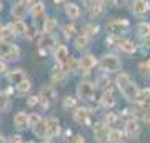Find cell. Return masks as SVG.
<instances>
[{
	"label": "cell",
	"instance_id": "1",
	"mask_svg": "<svg viewBox=\"0 0 150 143\" xmlns=\"http://www.w3.org/2000/svg\"><path fill=\"white\" fill-rule=\"evenodd\" d=\"M117 87L129 101H135L139 90H137V85L134 83V80L130 78L127 73H120L117 77Z\"/></svg>",
	"mask_w": 150,
	"mask_h": 143
},
{
	"label": "cell",
	"instance_id": "2",
	"mask_svg": "<svg viewBox=\"0 0 150 143\" xmlns=\"http://www.w3.org/2000/svg\"><path fill=\"white\" fill-rule=\"evenodd\" d=\"M20 50L13 43H0V58L5 60H18Z\"/></svg>",
	"mask_w": 150,
	"mask_h": 143
},
{
	"label": "cell",
	"instance_id": "3",
	"mask_svg": "<svg viewBox=\"0 0 150 143\" xmlns=\"http://www.w3.org/2000/svg\"><path fill=\"white\" fill-rule=\"evenodd\" d=\"M93 92H95V88H93V85L90 82H80V83L77 85V95L82 100L90 101L93 98Z\"/></svg>",
	"mask_w": 150,
	"mask_h": 143
},
{
	"label": "cell",
	"instance_id": "4",
	"mask_svg": "<svg viewBox=\"0 0 150 143\" xmlns=\"http://www.w3.org/2000/svg\"><path fill=\"white\" fill-rule=\"evenodd\" d=\"M100 67L105 72H117L120 68V60L115 55H105L102 58V62H100Z\"/></svg>",
	"mask_w": 150,
	"mask_h": 143
},
{
	"label": "cell",
	"instance_id": "5",
	"mask_svg": "<svg viewBox=\"0 0 150 143\" xmlns=\"http://www.w3.org/2000/svg\"><path fill=\"white\" fill-rule=\"evenodd\" d=\"M93 138H95L97 143L108 142V128L105 123H95V127H93Z\"/></svg>",
	"mask_w": 150,
	"mask_h": 143
},
{
	"label": "cell",
	"instance_id": "6",
	"mask_svg": "<svg viewBox=\"0 0 150 143\" xmlns=\"http://www.w3.org/2000/svg\"><path fill=\"white\" fill-rule=\"evenodd\" d=\"M55 60H57V63L60 65V67H64V68H67V63H69V50H67V47L65 45H57V48H55ZM69 72V70H67Z\"/></svg>",
	"mask_w": 150,
	"mask_h": 143
},
{
	"label": "cell",
	"instance_id": "7",
	"mask_svg": "<svg viewBox=\"0 0 150 143\" xmlns=\"http://www.w3.org/2000/svg\"><path fill=\"white\" fill-rule=\"evenodd\" d=\"M74 120L79 125H92V118H90V111L88 108H77L74 111Z\"/></svg>",
	"mask_w": 150,
	"mask_h": 143
},
{
	"label": "cell",
	"instance_id": "8",
	"mask_svg": "<svg viewBox=\"0 0 150 143\" xmlns=\"http://www.w3.org/2000/svg\"><path fill=\"white\" fill-rule=\"evenodd\" d=\"M130 22L129 20H122V18H117V20H112L107 23V30L112 32V35H117V33L123 32L125 28H129Z\"/></svg>",
	"mask_w": 150,
	"mask_h": 143
},
{
	"label": "cell",
	"instance_id": "9",
	"mask_svg": "<svg viewBox=\"0 0 150 143\" xmlns=\"http://www.w3.org/2000/svg\"><path fill=\"white\" fill-rule=\"evenodd\" d=\"M28 4H32V0H22L18 4L12 7V17L17 18V20H22L23 17L27 15V5Z\"/></svg>",
	"mask_w": 150,
	"mask_h": 143
},
{
	"label": "cell",
	"instance_id": "10",
	"mask_svg": "<svg viewBox=\"0 0 150 143\" xmlns=\"http://www.w3.org/2000/svg\"><path fill=\"white\" fill-rule=\"evenodd\" d=\"M95 65H97L95 57H93L92 53H87V55H83V57H82L80 63H79V68H80L83 73H88V72H90Z\"/></svg>",
	"mask_w": 150,
	"mask_h": 143
},
{
	"label": "cell",
	"instance_id": "11",
	"mask_svg": "<svg viewBox=\"0 0 150 143\" xmlns=\"http://www.w3.org/2000/svg\"><path fill=\"white\" fill-rule=\"evenodd\" d=\"M55 95H57V92H55L54 87H50V85H45V87H42V90H40V97L38 98H42V105L47 106L48 101H52L55 98Z\"/></svg>",
	"mask_w": 150,
	"mask_h": 143
},
{
	"label": "cell",
	"instance_id": "12",
	"mask_svg": "<svg viewBox=\"0 0 150 143\" xmlns=\"http://www.w3.org/2000/svg\"><path fill=\"white\" fill-rule=\"evenodd\" d=\"M47 122V137L48 140H52V138L55 137H59V133H60V125H59V120L57 118H48V120H45Z\"/></svg>",
	"mask_w": 150,
	"mask_h": 143
},
{
	"label": "cell",
	"instance_id": "13",
	"mask_svg": "<svg viewBox=\"0 0 150 143\" xmlns=\"http://www.w3.org/2000/svg\"><path fill=\"white\" fill-rule=\"evenodd\" d=\"M149 10H150V4L147 0H134V4H132V12H134L135 15L142 17Z\"/></svg>",
	"mask_w": 150,
	"mask_h": 143
},
{
	"label": "cell",
	"instance_id": "14",
	"mask_svg": "<svg viewBox=\"0 0 150 143\" xmlns=\"http://www.w3.org/2000/svg\"><path fill=\"white\" fill-rule=\"evenodd\" d=\"M125 133L129 138H137L140 135V125L137 123L135 118H130L129 122L125 123Z\"/></svg>",
	"mask_w": 150,
	"mask_h": 143
},
{
	"label": "cell",
	"instance_id": "15",
	"mask_svg": "<svg viewBox=\"0 0 150 143\" xmlns=\"http://www.w3.org/2000/svg\"><path fill=\"white\" fill-rule=\"evenodd\" d=\"M15 33L12 30V27H2V30H0V43H13L15 40Z\"/></svg>",
	"mask_w": 150,
	"mask_h": 143
},
{
	"label": "cell",
	"instance_id": "16",
	"mask_svg": "<svg viewBox=\"0 0 150 143\" xmlns=\"http://www.w3.org/2000/svg\"><path fill=\"white\" fill-rule=\"evenodd\" d=\"M135 101L139 103L140 106H149L150 105V88H144L137 93V98Z\"/></svg>",
	"mask_w": 150,
	"mask_h": 143
},
{
	"label": "cell",
	"instance_id": "17",
	"mask_svg": "<svg viewBox=\"0 0 150 143\" xmlns=\"http://www.w3.org/2000/svg\"><path fill=\"white\" fill-rule=\"evenodd\" d=\"M100 103H102L105 108H112V106L115 105V97H113V92L110 90V88H107V90L103 92L102 98H100Z\"/></svg>",
	"mask_w": 150,
	"mask_h": 143
},
{
	"label": "cell",
	"instance_id": "18",
	"mask_svg": "<svg viewBox=\"0 0 150 143\" xmlns=\"http://www.w3.org/2000/svg\"><path fill=\"white\" fill-rule=\"evenodd\" d=\"M32 130H33V133H35L38 138H45L47 137V122L40 118V120L32 127Z\"/></svg>",
	"mask_w": 150,
	"mask_h": 143
},
{
	"label": "cell",
	"instance_id": "19",
	"mask_svg": "<svg viewBox=\"0 0 150 143\" xmlns=\"http://www.w3.org/2000/svg\"><path fill=\"white\" fill-rule=\"evenodd\" d=\"M13 123H15V127L18 130H25L28 127V118H27V113H23V111H18L13 118Z\"/></svg>",
	"mask_w": 150,
	"mask_h": 143
},
{
	"label": "cell",
	"instance_id": "20",
	"mask_svg": "<svg viewBox=\"0 0 150 143\" xmlns=\"http://www.w3.org/2000/svg\"><path fill=\"white\" fill-rule=\"evenodd\" d=\"M103 4L102 2H100V0H93V2H92V5L88 7V12H90V15L92 17H102L103 15Z\"/></svg>",
	"mask_w": 150,
	"mask_h": 143
},
{
	"label": "cell",
	"instance_id": "21",
	"mask_svg": "<svg viewBox=\"0 0 150 143\" xmlns=\"http://www.w3.org/2000/svg\"><path fill=\"white\" fill-rule=\"evenodd\" d=\"M65 13L69 18L72 20H79V17H80V8L75 5V4H65Z\"/></svg>",
	"mask_w": 150,
	"mask_h": 143
},
{
	"label": "cell",
	"instance_id": "22",
	"mask_svg": "<svg viewBox=\"0 0 150 143\" xmlns=\"http://www.w3.org/2000/svg\"><path fill=\"white\" fill-rule=\"evenodd\" d=\"M23 78H25V73H23V70H12L10 73H8V82H10V83H13L15 87L20 83Z\"/></svg>",
	"mask_w": 150,
	"mask_h": 143
},
{
	"label": "cell",
	"instance_id": "23",
	"mask_svg": "<svg viewBox=\"0 0 150 143\" xmlns=\"http://www.w3.org/2000/svg\"><path fill=\"white\" fill-rule=\"evenodd\" d=\"M55 45V37L52 33H43L40 37V48H52Z\"/></svg>",
	"mask_w": 150,
	"mask_h": 143
},
{
	"label": "cell",
	"instance_id": "24",
	"mask_svg": "<svg viewBox=\"0 0 150 143\" xmlns=\"http://www.w3.org/2000/svg\"><path fill=\"white\" fill-rule=\"evenodd\" d=\"M67 73H69L67 68L57 65V67H54V70H52V80H54V82H60V80H64L65 77H67Z\"/></svg>",
	"mask_w": 150,
	"mask_h": 143
},
{
	"label": "cell",
	"instance_id": "25",
	"mask_svg": "<svg viewBox=\"0 0 150 143\" xmlns=\"http://www.w3.org/2000/svg\"><path fill=\"white\" fill-rule=\"evenodd\" d=\"M43 13H45V5H43L42 2H35L32 5V8H30V15L33 18H40Z\"/></svg>",
	"mask_w": 150,
	"mask_h": 143
},
{
	"label": "cell",
	"instance_id": "26",
	"mask_svg": "<svg viewBox=\"0 0 150 143\" xmlns=\"http://www.w3.org/2000/svg\"><path fill=\"white\" fill-rule=\"evenodd\" d=\"M137 33L140 38H149L150 37V23L149 22H142L137 27Z\"/></svg>",
	"mask_w": 150,
	"mask_h": 143
},
{
	"label": "cell",
	"instance_id": "27",
	"mask_svg": "<svg viewBox=\"0 0 150 143\" xmlns=\"http://www.w3.org/2000/svg\"><path fill=\"white\" fill-rule=\"evenodd\" d=\"M12 30L15 35H25L27 33V25L23 23V20H15V23L12 25Z\"/></svg>",
	"mask_w": 150,
	"mask_h": 143
},
{
	"label": "cell",
	"instance_id": "28",
	"mask_svg": "<svg viewBox=\"0 0 150 143\" xmlns=\"http://www.w3.org/2000/svg\"><path fill=\"white\" fill-rule=\"evenodd\" d=\"M88 40H90V38L87 37V35L80 33V35L75 37V47L79 48V50H83V48H87V45H88Z\"/></svg>",
	"mask_w": 150,
	"mask_h": 143
},
{
	"label": "cell",
	"instance_id": "29",
	"mask_svg": "<svg viewBox=\"0 0 150 143\" xmlns=\"http://www.w3.org/2000/svg\"><path fill=\"white\" fill-rule=\"evenodd\" d=\"M117 45L120 47V50H123L125 53H134L135 52V45L130 42V40H118Z\"/></svg>",
	"mask_w": 150,
	"mask_h": 143
},
{
	"label": "cell",
	"instance_id": "30",
	"mask_svg": "<svg viewBox=\"0 0 150 143\" xmlns=\"http://www.w3.org/2000/svg\"><path fill=\"white\" fill-rule=\"evenodd\" d=\"M98 30H100V27H98V25L88 23V25H85V28H83V35H87L88 38H93V37H97Z\"/></svg>",
	"mask_w": 150,
	"mask_h": 143
},
{
	"label": "cell",
	"instance_id": "31",
	"mask_svg": "<svg viewBox=\"0 0 150 143\" xmlns=\"http://www.w3.org/2000/svg\"><path fill=\"white\" fill-rule=\"evenodd\" d=\"M123 140V133L120 130H112L108 132V142L110 143H122Z\"/></svg>",
	"mask_w": 150,
	"mask_h": 143
},
{
	"label": "cell",
	"instance_id": "32",
	"mask_svg": "<svg viewBox=\"0 0 150 143\" xmlns=\"http://www.w3.org/2000/svg\"><path fill=\"white\" fill-rule=\"evenodd\" d=\"M30 87H32V83H30V80L23 78V80L20 82V83L17 85V92H18L20 95H23V93H27V92L30 90Z\"/></svg>",
	"mask_w": 150,
	"mask_h": 143
},
{
	"label": "cell",
	"instance_id": "33",
	"mask_svg": "<svg viewBox=\"0 0 150 143\" xmlns=\"http://www.w3.org/2000/svg\"><path fill=\"white\" fill-rule=\"evenodd\" d=\"M55 27H57V20L55 18H47L45 20V27H43V33H54Z\"/></svg>",
	"mask_w": 150,
	"mask_h": 143
},
{
	"label": "cell",
	"instance_id": "34",
	"mask_svg": "<svg viewBox=\"0 0 150 143\" xmlns=\"http://www.w3.org/2000/svg\"><path fill=\"white\" fill-rule=\"evenodd\" d=\"M108 85H110V78H108V77H100V78H97L95 88H102V90H107Z\"/></svg>",
	"mask_w": 150,
	"mask_h": 143
},
{
	"label": "cell",
	"instance_id": "35",
	"mask_svg": "<svg viewBox=\"0 0 150 143\" xmlns=\"http://www.w3.org/2000/svg\"><path fill=\"white\" fill-rule=\"evenodd\" d=\"M62 105H64L65 110H70V108H75V106H77V100H75L74 97H65Z\"/></svg>",
	"mask_w": 150,
	"mask_h": 143
},
{
	"label": "cell",
	"instance_id": "36",
	"mask_svg": "<svg viewBox=\"0 0 150 143\" xmlns=\"http://www.w3.org/2000/svg\"><path fill=\"white\" fill-rule=\"evenodd\" d=\"M75 32H77L75 25H65V27H64V33H65V37H67V38L75 37Z\"/></svg>",
	"mask_w": 150,
	"mask_h": 143
},
{
	"label": "cell",
	"instance_id": "37",
	"mask_svg": "<svg viewBox=\"0 0 150 143\" xmlns=\"http://www.w3.org/2000/svg\"><path fill=\"white\" fill-rule=\"evenodd\" d=\"M117 123V115L115 113H112V111H108L107 115H105V125H115Z\"/></svg>",
	"mask_w": 150,
	"mask_h": 143
},
{
	"label": "cell",
	"instance_id": "38",
	"mask_svg": "<svg viewBox=\"0 0 150 143\" xmlns=\"http://www.w3.org/2000/svg\"><path fill=\"white\" fill-rule=\"evenodd\" d=\"M139 70H140L144 75H150V60H147V62H142V63L139 65Z\"/></svg>",
	"mask_w": 150,
	"mask_h": 143
},
{
	"label": "cell",
	"instance_id": "39",
	"mask_svg": "<svg viewBox=\"0 0 150 143\" xmlns=\"http://www.w3.org/2000/svg\"><path fill=\"white\" fill-rule=\"evenodd\" d=\"M27 118H28V127H33V125H35V123H37L42 117L37 115V113H30V115H27Z\"/></svg>",
	"mask_w": 150,
	"mask_h": 143
},
{
	"label": "cell",
	"instance_id": "40",
	"mask_svg": "<svg viewBox=\"0 0 150 143\" xmlns=\"http://www.w3.org/2000/svg\"><path fill=\"white\" fill-rule=\"evenodd\" d=\"M35 35H37V28H35V27H27L25 37H27L28 40H32V38H35Z\"/></svg>",
	"mask_w": 150,
	"mask_h": 143
},
{
	"label": "cell",
	"instance_id": "41",
	"mask_svg": "<svg viewBox=\"0 0 150 143\" xmlns=\"http://www.w3.org/2000/svg\"><path fill=\"white\" fill-rule=\"evenodd\" d=\"M69 143H85V142H83V137H82V135H74V137L69 140Z\"/></svg>",
	"mask_w": 150,
	"mask_h": 143
},
{
	"label": "cell",
	"instance_id": "42",
	"mask_svg": "<svg viewBox=\"0 0 150 143\" xmlns=\"http://www.w3.org/2000/svg\"><path fill=\"white\" fill-rule=\"evenodd\" d=\"M37 103H38V97H30V98L27 100V105L28 106H35Z\"/></svg>",
	"mask_w": 150,
	"mask_h": 143
},
{
	"label": "cell",
	"instance_id": "43",
	"mask_svg": "<svg viewBox=\"0 0 150 143\" xmlns=\"http://www.w3.org/2000/svg\"><path fill=\"white\" fill-rule=\"evenodd\" d=\"M10 143H23V140H22L20 135H13V137H12V140H10Z\"/></svg>",
	"mask_w": 150,
	"mask_h": 143
},
{
	"label": "cell",
	"instance_id": "44",
	"mask_svg": "<svg viewBox=\"0 0 150 143\" xmlns=\"http://www.w3.org/2000/svg\"><path fill=\"white\" fill-rule=\"evenodd\" d=\"M142 118H144V122H150V111H145Z\"/></svg>",
	"mask_w": 150,
	"mask_h": 143
},
{
	"label": "cell",
	"instance_id": "45",
	"mask_svg": "<svg viewBox=\"0 0 150 143\" xmlns=\"http://www.w3.org/2000/svg\"><path fill=\"white\" fill-rule=\"evenodd\" d=\"M113 4H115L117 7H122L123 4H125V0H113Z\"/></svg>",
	"mask_w": 150,
	"mask_h": 143
},
{
	"label": "cell",
	"instance_id": "46",
	"mask_svg": "<svg viewBox=\"0 0 150 143\" xmlns=\"http://www.w3.org/2000/svg\"><path fill=\"white\" fill-rule=\"evenodd\" d=\"M5 63H4V62H2V60H0V73H4V72H5Z\"/></svg>",
	"mask_w": 150,
	"mask_h": 143
},
{
	"label": "cell",
	"instance_id": "47",
	"mask_svg": "<svg viewBox=\"0 0 150 143\" xmlns=\"http://www.w3.org/2000/svg\"><path fill=\"white\" fill-rule=\"evenodd\" d=\"M100 2H102V4H112L113 0H100Z\"/></svg>",
	"mask_w": 150,
	"mask_h": 143
},
{
	"label": "cell",
	"instance_id": "48",
	"mask_svg": "<svg viewBox=\"0 0 150 143\" xmlns=\"http://www.w3.org/2000/svg\"><path fill=\"white\" fill-rule=\"evenodd\" d=\"M60 2H62V0H54V4H60Z\"/></svg>",
	"mask_w": 150,
	"mask_h": 143
},
{
	"label": "cell",
	"instance_id": "49",
	"mask_svg": "<svg viewBox=\"0 0 150 143\" xmlns=\"http://www.w3.org/2000/svg\"><path fill=\"white\" fill-rule=\"evenodd\" d=\"M0 143H4V138H2V137H0Z\"/></svg>",
	"mask_w": 150,
	"mask_h": 143
},
{
	"label": "cell",
	"instance_id": "50",
	"mask_svg": "<svg viewBox=\"0 0 150 143\" xmlns=\"http://www.w3.org/2000/svg\"><path fill=\"white\" fill-rule=\"evenodd\" d=\"M0 10H2V5H0Z\"/></svg>",
	"mask_w": 150,
	"mask_h": 143
},
{
	"label": "cell",
	"instance_id": "51",
	"mask_svg": "<svg viewBox=\"0 0 150 143\" xmlns=\"http://www.w3.org/2000/svg\"><path fill=\"white\" fill-rule=\"evenodd\" d=\"M28 143H33V142H28Z\"/></svg>",
	"mask_w": 150,
	"mask_h": 143
},
{
	"label": "cell",
	"instance_id": "52",
	"mask_svg": "<svg viewBox=\"0 0 150 143\" xmlns=\"http://www.w3.org/2000/svg\"><path fill=\"white\" fill-rule=\"evenodd\" d=\"M47 143H48V142H47Z\"/></svg>",
	"mask_w": 150,
	"mask_h": 143
}]
</instances>
